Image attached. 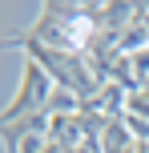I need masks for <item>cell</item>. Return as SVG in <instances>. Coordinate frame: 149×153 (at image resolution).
Instances as JSON below:
<instances>
[{"label":"cell","instance_id":"obj_1","mask_svg":"<svg viewBox=\"0 0 149 153\" xmlns=\"http://www.w3.org/2000/svg\"><path fill=\"white\" fill-rule=\"evenodd\" d=\"M20 36L36 45L61 48V53H89L97 40V4H69V0H48L40 8L36 24L24 28Z\"/></svg>","mask_w":149,"mask_h":153},{"label":"cell","instance_id":"obj_2","mask_svg":"<svg viewBox=\"0 0 149 153\" xmlns=\"http://www.w3.org/2000/svg\"><path fill=\"white\" fill-rule=\"evenodd\" d=\"M0 48H20V53L28 56V61H36L40 69L53 76V85H56V89L73 93L77 101H89V97H93V93L105 85L101 76H97V69L89 65V56H85V53H61V48L36 45V40L20 36V32L4 36V40H0Z\"/></svg>","mask_w":149,"mask_h":153}]
</instances>
